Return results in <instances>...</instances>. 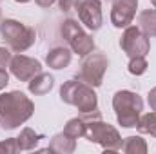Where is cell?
<instances>
[{
  "label": "cell",
  "instance_id": "1",
  "mask_svg": "<svg viewBox=\"0 0 156 154\" xmlns=\"http://www.w3.org/2000/svg\"><path fill=\"white\" fill-rule=\"evenodd\" d=\"M35 113V103L20 91L0 94V125L4 131H13L26 123Z\"/></svg>",
  "mask_w": 156,
  "mask_h": 154
},
{
  "label": "cell",
  "instance_id": "2",
  "mask_svg": "<svg viewBox=\"0 0 156 154\" xmlns=\"http://www.w3.org/2000/svg\"><path fill=\"white\" fill-rule=\"evenodd\" d=\"M60 100L67 105L76 107L82 114L93 113L98 109L96 93L93 91L91 85H87L85 82H82L78 78L64 82V85L60 87Z\"/></svg>",
  "mask_w": 156,
  "mask_h": 154
},
{
  "label": "cell",
  "instance_id": "3",
  "mask_svg": "<svg viewBox=\"0 0 156 154\" xmlns=\"http://www.w3.org/2000/svg\"><path fill=\"white\" fill-rule=\"evenodd\" d=\"M113 109L118 123L125 129L136 127L144 111V100L138 93L133 91H118L113 96Z\"/></svg>",
  "mask_w": 156,
  "mask_h": 154
},
{
  "label": "cell",
  "instance_id": "4",
  "mask_svg": "<svg viewBox=\"0 0 156 154\" xmlns=\"http://www.w3.org/2000/svg\"><path fill=\"white\" fill-rule=\"evenodd\" d=\"M0 37L9 45L11 51L15 53H24L27 51L35 40H37V31L29 26H24L18 20L5 18L0 22Z\"/></svg>",
  "mask_w": 156,
  "mask_h": 154
},
{
  "label": "cell",
  "instance_id": "5",
  "mask_svg": "<svg viewBox=\"0 0 156 154\" xmlns=\"http://www.w3.org/2000/svg\"><path fill=\"white\" fill-rule=\"evenodd\" d=\"M91 143H98L104 151H122V136L116 129L109 123H105L102 118L100 120H93V121H87V127H85V136Z\"/></svg>",
  "mask_w": 156,
  "mask_h": 154
},
{
  "label": "cell",
  "instance_id": "6",
  "mask_svg": "<svg viewBox=\"0 0 156 154\" xmlns=\"http://www.w3.org/2000/svg\"><path fill=\"white\" fill-rule=\"evenodd\" d=\"M109 67V60L104 53H89L83 56L76 78L85 82L91 87H100L104 82V75Z\"/></svg>",
  "mask_w": 156,
  "mask_h": 154
},
{
  "label": "cell",
  "instance_id": "7",
  "mask_svg": "<svg viewBox=\"0 0 156 154\" xmlns=\"http://www.w3.org/2000/svg\"><path fill=\"white\" fill-rule=\"evenodd\" d=\"M60 31H62V37L66 38V42L69 44V47H71V51L75 54L85 56V54L94 51V40H93V37L87 35L82 29V26L78 24L76 20H73V18L64 20Z\"/></svg>",
  "mask_w": 156,
  "mask_h": 154
},
{
  "label": "cell",
  "instance_id": "8",
  "mask_svg": "<svg viewBox=\"0 0 156 154\" xmlns=\"http://www.w3.org/2000/svg\"><path fill=\"white\" fill-rule=\"evenodd\" d=\"M120 47L123 49V53L129 58H136V56H147L149 49H151V42L149 37L144 35L140 31L138 26H127L125 31L122 33L120 38Z\"/></svg>",
  "mask_w": 156,
  "mask_h": 154
},
{
  "label": "cell",
  "instance_id": "9",
  "mask_svg": "<svg viewBox=\"0 0 156 154\" xmlns=\"http://www.w3.org/2000/svg\"><path fill=\"white\" fill-rule=\"evenodd\" d=\"M75 11L78 13V20L89 31H98L102 27L104 16L100 0H75Z\"/></svg>",
  "mask_w": 156,
  "mask_h": 154
},
{
  "label": "cell",
  "instance_id": "10",
  "mask_svg": "<svg viewBox=\"0 0 156 154\" xmlns=\"http://www.w3.org/2000/svg\"><path fill=\"white\" fill-rule=\"evenodd\" d=\"M9 71L11 75L20 80V82H29L31 78H35L37 75L42 73V64H40L37 58H29L26 54H20L16 53L11 62H9Z\"/></svg>",
  "mask_w": 156,
  "mask_h": 154
},
{
  "label": "cell",
  "instance_id": "11",
  "mask_svg": "<svg viewBox=\"0 0 156 154\" xmlns=\"http://www.w3.org/2000/svg\"><path fill=\"white\" fill-rule=\"evenodd\" d=\"M136 7H138V0H113V7H111L113 26L118 29L131 26L136 16Z\"/></svg>",
  "mask_w": 156,
  "mask_h": 154
},
{
  "label": "cell",
  "instance_id": "12",
  "mask_svg": "<svg viewBox=\"0 0 156 154\" xmlns=\"http://www.w3.org/2000/svg\"><path fill=\"white\" fill-rule=\"evenodd\" d=\"M71 58H73V51H69L66 47H55L47 53L45 64L51 69H66L71 64Z\"/></svg>",
  "mask_w": 156,
  "mask_h": 154
},
{
  "label": "cell",
  "instance_id": "13",
  "mask_svg": "<svg viewBox=\"0 0 156 154\" xmlns=\"http://www.w3.org/2000/svg\"><path fill=\"white\" fill-rule=\"evenodd\" d=\"M53 85H55V78H53V75H49V73H40V75H37L35 78H31L27 82V89L35 96L47 94L53 89Z\"/></svg>",
  "mask_w": 156,
  "mask_h": 154
},
{
  "label": "cell",
  "instance_id": "14",
  "mask_svg": "<svg viewBox=\"0 0 156 154\" xmlns=\"http://www.w3.org/2000/svg\"><path fill=\"white\" fill-rule=\"evenodd\" d=\"M76 149V142L75 138L67 136L66 132H60V134H55L51 138V143H49V151L56 154H71L75 152Z\"/></svg>",
  "mask_w": 156,
  "mask_h": 154
},
{
  "label": "cell",
  "instance_id": "15",
  "mask_svg": "<svg viewBox=\"0 0 156 154\" xmlns=\"http://www.w3.org/2000/svg\"><path fill=\"white\" fill-rule=\"evenodd\" d=\"M138 27L144 35L156 37V9H144L138 15Z\"/></svg>",
  "mask_w": 156,
  "mask_h": 154
},
{
  "label": "cell",
  "instance_id": "16",
  "mask_svg": "<svg viewBox=\"0 0 156 154\" xmlns=\"http://www.w3.org/2000/svg\"><path fill=\"white\" fill-rule=\"evenodd\" d=\"M42 138H44L42 134L35 132V131L29 129V127H26V129L20 131V136L16 138L18 149H20V151H33V149L38 145V142L42 140Z\"/></svg>",
  "mask_w": 156,
  "mask_h": 154
},
{
  "label": "cell",
  "instance_id": "17",
  "mask_svg": "<svg viewBox=\"0 0 156 154\" xmlns=\"http://www.w3.org/2000/svg\"><path fill=\"white\" fill-rule=\"evenodd\" d=\"M122 151L127 154H145L147 152V143L142 136H127V138H123Z\"/></svg>",
  "mask_w": 156,
  "mask_h": 154
},
{
  "label": "cell",
  "instance_id": "18",
  "mask_svg": "<svg viewBox=\"0 0 156 154\" xmlns=\"http://www.w3.org/2000/svg\"><path fill=\"white\" fill-rule=\"evenodd\" d=\"M85 127H87V123L83 121V118L80 116V118H71L67 123H66V127H64V132L67 134V136H71V138H82V136H85Z\"/></svg>",
  "mask_w": 156,
  "mask_h": 154
},
{
  "label": "cell",
  "instance_id": "19",
  "mask_svg": "<svg viewBox=\"0 0 156 154\" xmlns=\"http://www.w3.org/2000/svg\"><path fill=\"white\" fill-rule=\"evenodd\" d=\"M136 129H138V132H142V134H151V136L156 138V111L140 116Z\"/></svg>",
  "mask_w": 156,
  "mask_h": 154
},
{
  "label": "cell",
  "instance_id": "20",
  "mask_svg": "<svg viewBox=\"0 0 156 154\" xmlns=\"http://www.w3.org/2000/svg\"><path fill=\"white\" fill-rule=\"evenodd\" d=\"M149 64L145 60V56H136V58H131L129 60V65H127V71L133 75V76H142L145 71H147Z\"/></svg>",
  "mask_w": 156,
  "mask_h": 154
},
{
  "label": "cell",
  "instance_id": "21",
  "mask_svg": "<svg viewBox=\"0 0 156 154\" xmlns=\"http://www.w3.org/2000/svg\"><path fill=\"white\" fill-rule=\"evenodd\" d=\"M18 143H16V138H9V140H4L0 142V152H18Z\"/></svg>",
  "mask_w": 156,
  "mask_h": 154
},
{
  "label": "cell",
  "instance_id": "22",
  "mask_svg": "<svg viewBox=\"0 0 156 154\" xmlns=\"http://www.w3.org/2000/svg\"><path fill=\"white\" fill-rule=\"evenodd\" d=\"M11 51L7 47H0V69H5L11 62Z\"/></svg>",
  "mask_w": 156,
  "mask_h": 154
},
{
  "label": "cell",
  "instance_id": "23",
  "mask_svg": "<svg viewBox=\"0 0 156 154\" xmlns=\"http://www.w3.org/2000/svg\"><path fill=\"white\" fill-rule=\"evenodd\" d=\"M56 2H58V7L64 13H67V11H71L75 7V0H56Z\"/></svg>",
  "mask_w": 156,
  "mask_h": 154
},
{
  "label": "cell",
  "instance_id": "24",
  "mask_svg": "<svg viewBox=\"0 0 156 154\" xmlns=\"http://www.w3.org/2000/svg\"><path fill=\"white\" fill-rule=\"evenodd\" d=\"M7 83H9V73L5 69H0V91L5 89Z\"/></svg>",
  "mask_w": 156,
  "mask_h": 154
},
{
  "label": "cell",
  "instance_id": "25",
  "mask_svg": "<svg viewBox=\"0 0 156 154\" xmlns=\"http://www.w3.org/2000/svg\"><path fill=\"white\" fill-rule=\"evenodd\" d=\"M147 102H149L151 109L156 111V87H153V89L149 91V94H147Z\"/></svg>",
  "mask_w": 156,
  "mask_h": 154
},
{
  "label": "cell",
  "instance_id": "26",
  "mask_svg": "<svg viewBox=\"0 0 156 154\" xmlns=\"http://www.w3.org/2000/svg\"><path fill=\"white\" fill-rule=\"evenodd\" d=\"M56 0H37V4H38L40 7H49V5H53Z\"/></svg>",
  "mask_w": 156,
  "mask_h": 154
},
{
  "label": "cell",
  "instance_id": "27",
  "mask_svg": "<svg viewBox=\"0 0 156 154\" xmlns=\"http://www.w3.org/2000/svg\"><path fill=\"white\" fill-rule=\"evenodd\" d=\"M15 2H18V4H26V2H31V0H15ZM37 2V0H35Z\"/></svg>",
  "mask_w": 156,
  "mask_h": 154
},
{
  "label": "cell",
  "instance_id": "28",
  "mask_svg": "<svg viewBox=\"0 0 156 154\" xmlns=\"http://www.w3.org/2000/svg\"><path fill=\"white\" fill-rule=\"evenodd\" d=\"M151 4H153V5H154V9H156V0H151Z\"/></svg>",
  "mask_w": 156,
  "mask_h": 154
},
{
  "label": "cell",
  "instance_id": "29",
  "mask_svg": "<svg viewBox=\"0 0 156 154\" xmlns=\"http://www.w3.org/2000/svg\"><path fill=\"white\" fill-rule=\"evenodd\" d=\"M0 22H2V9H0Z\"/></svg>",
  "mask_w": 156,
  "mask_h": 154
}]
</instances>
